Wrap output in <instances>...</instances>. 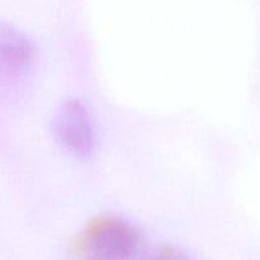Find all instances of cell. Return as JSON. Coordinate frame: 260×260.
Instances as JSON below:
<instances>
[{"mask_svg":"<svg viewBox=\"0 0 260 260\" xmlns=\"http://www.w3.org/2000/svg\"><path fill=\"white\" fill-rule=\"evenodd\" d=\"M52 128L58 144L75 157L88 159L95 151V129L90 114L78 99L61 104L53 118Z\"/></svg>","mask_w":260,"mask_h":260,"instance_id":"7a4b0ae2","label":"cell"},{"mask_svg":"<svg viewBox=\"0 0 260 260\" xmlns=\"http://www.w3.org/2000/svg\"><path fill=\"white\" fill-rule=\"evenodd\" d=\"M36 47L23 32L0 22V78L24 75L35 62Z\"/></svg>","mask_w":260,"mask_h":260,"instance_id":"3957f363","label":"cell"},{"mask_svg":"<svg viewBox=\"0 0 260 260\" xmlns=\"http://www.w3.org/2000/svg\"><path fill=\"white\" fill-rule=\"evenodd\" d=\"M140 260H193V258L177 246L161 245L145 251Z\"/></svg>","mask_w":260,"mask_h":260,"instance_id":"277c9868","label":"cell"},{"mask_svg":"<svg viewBox=\"0 0 260 260\" xmlns=\"http://www.w3.org/2000/svg\"><path fill=\"white\" fill-rule=\"evenodd\" d=\"M144 253L140 231L116 215L96 216L89 221L76 243L80 260H140Z\"/></svg>","mask_w":260,"mask_h":260,"instance_id":"6da1fadb","label":"cell"}]
</instances>
